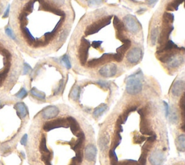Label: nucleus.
I'll return each instance as SVG.
<instances>
[{"label": "nucleus", "instance_id": "8", "mask_svg": "<svg viewBox=\"0 0 185 165\" xmlns=\"http://www.w3.org/2000/svg\"><path fill=\"white\" fill-rule=\"evenodd\" d=\"M30 122L29 110L20 98L10 95L0 99V156L17 151Z\"/></svg>", "mask_w": 185, "mask_h": 165}, {"label": "nucleus", "instance_id": "4", "mask_svg": "<svg viewBox=\"0 0 185 165\" xmlns=\"http://www.w3.org/2000/svg\"><path fill=\"white\" fill-rule=\"evenodd\" d=\"M9 11L14 41L22 53L33 59L58 52L75 20L69 0H14Z\"/></svg>", "mask_w": 185, "mask_h": 165}, {"label": "nucleus", "instance_id": "2", "mask_svg": "<svg viewBox=\"0 0 185 165\" xmlns=\"http://www.w3.org/2000/svg\"><path fill=\"white\" fill-rule=\"evenodd\" d=\"M143 26L124 7L105 5L86 12L69 38L67 61L84 78L113 80L141 63Z\"/></svg>", "mask_w": 185, "mask_h": 165}, {"label": "nucleus", "instance_id": "13", "mask_svg": "<svg viewBox=\"0 0 185 165\" xmlns=\"http://www.w3.org/2000/svg\"><path fill=\"white\" fill-rule=\"evenodd\" d=\"M0 165H5V162H4V161L1 158H0Z\"/></svg>", "mask_w": 185, "mask_h": 165}, {"label": "nucleus", "instance_id": "7", "mask_svg": "<svg viewBox=\"0 0 185 165\" xmlns=\"http://www.w3.org/2000/svg\"><path fill=\"white\" fill-rule=\"evenodd\" d=\"M69 75L65 61L50 56L43 57L28 73L24 91L33 103L51 104L63 96Z\"/></svg>", "mask_w": 185, "mask_h": 165}, {"label": "nucleus", "instance_id": "6", "mask_svg": "<svg viewBox=\"0 0 185 165\" xmlns=\"http://www.w3.org/2000/svg\"><path fill=\"white\" fill-rule=\"evenodd\" d=\"M119 86L113 80L77 79L68 94L69 105L90 122L98 124L117 101Z\"/></svg>", "mask_w": 185, "mask_h": 165}, {"label": "nucleus", "instance_id": "10", "mask_svg": "<svg viewBox=\"0 0 185 165\" xmlns=\"http://www.w3.org/2000/svg\"><path fill=\"white\" fill-rule=\"evenodd\" d=\"M184 70L177 74L167 94V122L179 154L185 150L184 132Z\"/></svg>", "mask_w": 185, "mask_h": 165}, {"label": "nucleus", "instance_id": "11", "mask_svg": "<svg viewBox=\"0 0 185 165\" xmlns=\"http://www.w3.org/2000/svg\"><path fill=\"white\" fill-rule=\"evenodd\" d=\"M129 7L134 9L137 14L145 12L155 7L158 0H124Z\"/></svg>", "mask_w": 185, "mask_h": 165}, {"label": "nucleus", "instance_id": "3", "mask_svg": "<svg viewBox=\"0 0 185 165\" xmlns=\"http://www.w3.org/2000/svg\"><path fill=\"white\" fill-rule=\"evenodd\" d=\"M29 165H96L92 124L65 103L48 104L30 122L25 143Z\"/></svg>", "mask_w": 185, "mask_h": 165}, {"label": "nucleus", "instance_id": "12", "mask_svg": "<svg viewBox=\"0 0 185 165\" xmlns=\"http://www.w3.org/2000/svg\"><path fill=\"white\" fill-rule=\"evenodd\" d=\"M163 165H185L184 159L180 156L171 158Z\"/></svg>", "mask_w": 185, "mask_h": 165}, {"label": "nucleus", "instance_id": "9", "mask_svg": "<svg viewBox=\"0 0 185 165\" xmlns=\"http://www.w3.org/2000/svg\"><path fill=\"white\" fill-rule=\"evenodd\" d=\"M24 68L22 51L14 39L0 28V99L11 95Z\"/></svg>", "mask_w": 185, "mask_h": 165}, {"label": "nucleus", "instance_id": "1", "mask_svg": "<svg viewBox=\"0 0 185 165\" xmlns=\"http://www.w3.org/2000/svg\"><path fill=\"white\" fill-rule=\"evenodd\" d=\"M98 124L100 165H163L168 160L167 104L157 79L140 68L125 78L122 95Z\"/></svg>", "mask_w": 185, "mask_h": 165}, {"label": "nucleus", "instance_id": "5", "mask_svg": "<svg viewBox=\"0 0 185 165\" xmlns=\"http://www.w3.org/2000/svg\"><path fill=\"white\" fill-rule=\"evenodd\" d=\"M147 40L168 75L184 70V0H162L150 20Z\"/></svg>", "mask_w": 185, "mask_h": 165}]
</instances>
